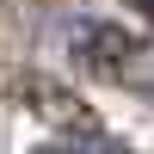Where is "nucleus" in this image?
<instances>
[{"mask_svg": "<svg viewBox=\"0 0 154 154\" xmlns=\"http://www.w3.org/2000/svg\"><path fill=\"white\" fill-rule=\"evenodd\" d=\"M37 154H123L117 142H105V136H62V142L37 148Z\"/></svg>", "mask_w": 154, "mask_h": 154, "instance_id": "obj_1", "label": "nucleus"}]
</instances>
